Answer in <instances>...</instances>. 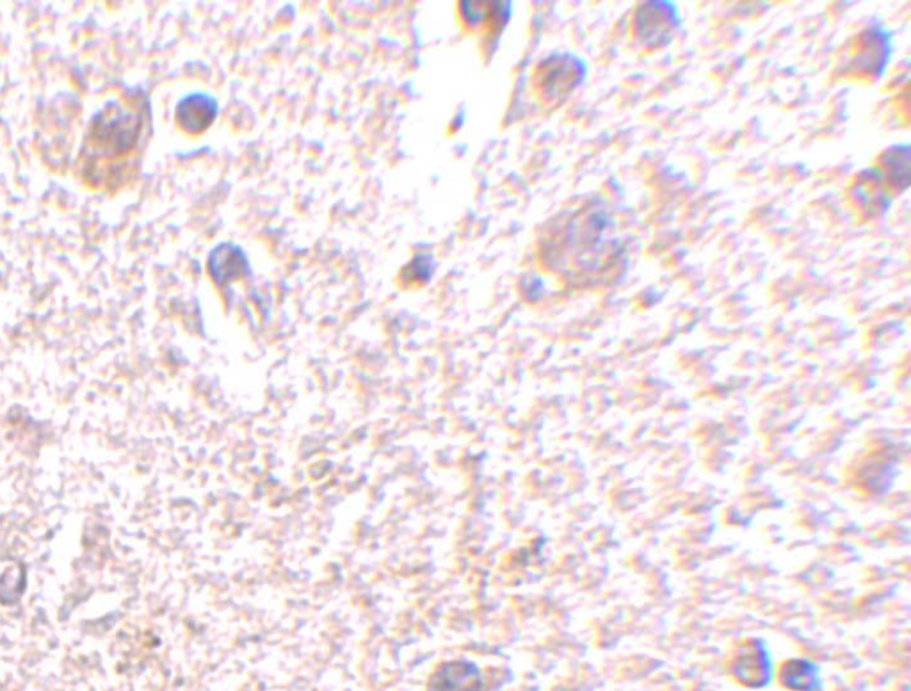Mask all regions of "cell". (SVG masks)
Here are the masks:
<instances>
[{
  "label": "cell",
  "instance_id": "obj_1",
  "mask_svg": "<svg viewBox=\"0 0 911 691\" xmlns=\"http://www.w3.org/2000/svg\"><path fill=\"white\" fill-rule=\"evenodd\" d=\"M557 269L565 268L572 277H591L604 271L620 252V239L614 234L613 220L597 209H581L557 234Z\"/></svg>",
  "mask_w": 911,
  "mask_h": 691
},
{
  "label": "cell",
  "instance_id": "obj_2",
  "mask_svg": "<svg viewBox=\"0 0 911 691\" xmlns=\"http://www.w3.org/2000/svg\"><path fill=\"white\" fill-rule=\"evenodd\" d=\"M141 131H143L141 114L136 111H127L125 107L113 104V106L105 107L91 125L88 139L84 143V152L86 150L93 154L100 152L102 157L120 159L136 147Z\"/></svg>",
  "mask_w": 911,
  "mask_h": 691
},
{
  "label": "cell",
  "instance_id": "obj_3",
  "mask_svg": "<svg viewBox=\"0 0 911 691\" xmlns=\"http://www.w3.org/2000/svg\"><path fill=\"white\" fill-rule=\"evenodd\" d=\"M892 57V34L888 33L885 25L872 24L856 34L847 45L846 72L844 77L849 81L872 82L879 81L885 74L888 63Z\"/></svg>",
  "mask_w": 911,
  "mask_h": 691
},
{
  "label": "cell",
  "instance_id": "obj_4",
  "mask_svg": "<svg viewBox=\"0 0 911 691\" xmlns=\"http://www.w3.org/2000/svg\"><path fill=\"white\" fill-rule=\"evenodd\" d=\"M588 65L582 57L570 52H556L536 66L533 75L534 95L547 106L561 104L586 81Z\"/></svg>",
  "mask_w": 911,
  "mask_h": 691
},
{
  "label": "cell",
  "instance_id": "obj_5",
  "mask_svg": "<svg viewBox=\"0 0 911 691\" xmlns=\"http://www.w3.org/2000/svg\"><path fill=\"white\" fill-rule=\"evenodd\" d=\"M680 27L675 2H641L630 18V38L643 54H654L670 45Z\"/></svg>",
  "mask_w": 911,
  "mask_h": 691
},
{
  "label": "cell",
  "instance_id": "obj_6",
  "mask_svg": "<svg viewBox=\"0 0 911 691\" xmlns=\"http://www.w3.org/2000/svg\"><path fill=\"white\" fill-rule=\"evenodd\" d=\"M844 196L847 209L860 223H872L885 218L894 202V196L890 195L872 168H865L853 175L847 182Z\"/></svg>",
  "mask_w": 911,
  "mask_h": 691
},
{
  "label": "cell",
  "instance_id": "obj_7",
  "mask_svg": "<svg viewBox=\"0 0 911 691\" xmlns=\"http://www.w3.org/2000/svg\"><path fill=\"white\" fill-rule=\"evenodd\" d=\"M730 674L742 686L766 688L773 679V661L766 642L753 638L741 643L730 663Z\"/></svg>",
  "mask_w": 911,
  "mask_h": 691
},
{
  "label": "cell",
  "instance_id": "obj_8",
  "mask_svg": "<svg viewBox=\"0 0 911 691\" xmlns=\"http://www.w3.org/2000/svg\"><path fill=\"white\" fill-rule=\"evenodd\" d=\"M890 195H903L910 187L911 148L908 143L892 145L879 152L871 166Z\"/></svg>",
  "mask_w": 911,
  "mask_h": 691
},
{
  "label": "cell",
  "instance_id": "obj_9",
  "mask_svg": "<svg viewBox=\"0 0 911 691\" xmlns=\"http://www.w3.org/2000/svg\"><path fill=\"white\" fill-rule=\"evenodd\" d=\"M218 116V102L205 93H193L180 100L177 106V123L182 131L202 134Z\"/></svg>",
  "mask_w": 911,
  "mask_h": 691
},
{
  "label": "cell",
  "instance_id": "obj_10",
  "mask_svg": "<svg viewBox=\"0 0 911 691\" xmlns=\"http://www.w3.org/2000/svg\"><path fill=\"white\" fill-rule=\"evenodd\" d=\"M481 686V674L474 665L454 661L436 672L431 691H481Z\"/></svg>",
  "mask_w": 911,
  "mask_h": 691
},
{
  "label": "cell",
  "instance_id": "obj_11",
  "mask_svg": "<svg viewBox=\"0 0 911 691\" xmlns=\"http://www.w3.org/2000/svg\"><path fill=\"white\" fill-rule=\"evenodd\" d=\"M780 683L791 691H823L821 668L810 659L794 658L780 668Z\"/></svg>",
  "mask_w": 911,
  "mask_h": 691
},
{
  "label": "cell",
  "instance_id": "obj_12",
  "mask_svg": "<svg viewBox=\"0 0 911 691\" xmlns=\"http://www.w3.org/2000/svg\"><path fill=\"white\" fill-rule=\"evenodd\" d=\"M244 268H246V257L239 248H234V246L223 244L210 255V275L219 284L235 280V277H239Z\"/></svg>",
  "mask_w": 911,
  "mask_h": 691
}]
</instances>
